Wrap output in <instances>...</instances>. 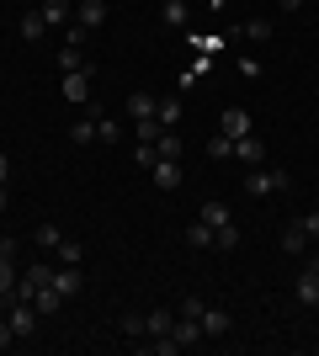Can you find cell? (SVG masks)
Returning <instances> with one entry per match:
<instances>
[{"instance_id": "6da1fadb", "label": "cell", "mask_w": 319, "mask_h": 356, "mask_svg": "<svg viewBox=\"0 0 319 356\" xmlns=\"http://www.w3.org/2000/svg\"><path fill=\"white\" fill-rule=\"evenodd\" d=\"M245 192H250V197L293 192V176H288V170H272V165H250V170H245Z\"/></svg>"}, {"instance_id": "7a4b0ae2", "label": "cell", "mask_w": 319, "mask_h": 356, "mask_svg": "<svg viewBox=\"0 0 319 356\" xmlns=\"http://www.w3.org/2000/svg\"><path fill=\"white\" fill-rule=\"evenodd\" d=\"M59 96H64L69 106H85V102H91V70H69V74L59 80Z\"/></svg>"}, {"instance_id": "3957f363", "label": "cell", "mask_w": 319, "mask_h": 356, "mask_svg": "<svg viewBox=\"0 0 319 356\" xmlns=\"http://www.w3.org/2000/svg\"><path fill=\"white\" fill-rule=\"evenodd\" d=\"M197 325H202V335H208V341H224L229 330H234V319H229V309H218V303H202Z\"/></svg>"}, {"instance_id": "277c9868", "label": "cell", "mask_w": 319, "mask_h": 356, "mask_svg": "<svg viewBox=\"0 0 319 356\" xmlns=\"http://www.w3.org/2000/svg\"><path fill=\"white\" fill-rule=\"evenodd\" d=\"M48 282H54V266H48V261H32V266L16 277V298H32L38 287H48Z\"/></svg>"}, {"instance_id": "5b68a950", "label": "cell", "mask_w": 319, "mask_h": 356, "mask_svg": "<svg viewBox=\"0 0 319 356\" xmlns=\"http://www.w3.org/2000/svg\"><path fill=\"white\" fill-rule=\"evenodd\" d=\"M293 298H298L304 309H319V266H314V255H309V266H304V277H298V287H293Z\"/></svg>"}, {"instance_id": "8992f818", "label": "cell", "mask_w": 319, "mask_h": 356, "mask_svg": "<svg viewBox=\"0 0 319 356\" xmlns=\"http://www.w3.org/2000/svg\"><path fill=\"white\" fill-rule=\"evenodd\" d=\"M250 128H256V122H250V112H245V106H224V118H218V134H229V138H245Z\"/></svg>"}, {"instance_id": "52a82bcc", "label": "cell", "mask_w": 319, "mask_h": 356, "mask_svg": "<svg viewBox=\"0 0 319 356\" xmlns=\"http://www.w3.org/2000/svg\"><path fill=\"white\" fill-rule=\"evenodd\" d=\"M234 160L250 170V165H266V144H261L256 134H245V138H234Z\"/></svg>"}, {"instance_id": "ba28073f", "label": "cell", "mask_w": 319, "mask_h": 356, "mask_svg": "<svg viewBox=\"0 0 319 356\" xmlns=\"http://www.w3.org/2000/svg\"><path fill=\"white\" fill-rule=\"evenodd\" d=\"M101 22H106V0H75V27L96 32Z\"/></svg>"}, {"instance_id": "9c48e42d", "label": "cell", "mask_w": 319, "mask_h": 356, "mask_svg": "<svg viewBox=\"0 0 319 356\" xmlns=\"http://www.w3.org/2000/svg\"><path fill=\"white\" fill-rule=\"evenodd\" d=\"M149 176H154V186H160V192H176V186H181V160H154Z\"/></svg>"}, {"instance_id": "30bf717a", "label": "cell", "mask_w": 319, "mask_h": 356, "mask_svg": "<svg viewBox=\"0 0 319 356\" xmlns=\"http://www.w3.org/2000/svg\"><path fill=\"white\" fill-rule=\"evenodd\" d=\"M154 106H160V96H154V90H128V122L154 118Z\"/></svg>"}, {"instance_id": "8fae6325", "label": "cell", "mask_w": 319, "mask_h": 356, "mask_svg": "<svg viewBox=\"0 0 319 356\" xmlns=\"http://www.w3.org/2000/svg\"><path fill=\"white\" fill-rule=\"evenodd\" d=\"M181 90H170V96H160V106H154V118H160V128H181Z\"/></svg>"}, {"instance_id": "7c38bea8", "label": "cell", "mask_w": 319, "mask_h": 356, "mask_svg": "<svg viewBox=\"0 0 319 356\" xmlns=\"http://www.w3.org/2000/svg\"><path fill=\"white\" fill-rule=\"evenodd\" d=\"M38 11H43L48 27H69V22H75V0H43Z\"/></svg>"}, {"instance_id": "4fadbf2b", "label": "cell", "mask_w": 319, "mask_h": 356, "mask_svg": "<svg viewBox=\"0 0 319 356\" xmlns=\"http://www.w3.org/2000/svg\"><path fill=\"white\" fill-rule=\"evenodd\" d=\"M170 330H176V309H165V303H160V309L144 314V335H170Z\"/></svg>"}, {"instance_id": "5bb4252c", "label": "cell", "mask_w": 319, "mask_h": 356, "mask_svg": "<svg viewBox=\"0 0 319 356\" xmlns=\"http://www.w3.org/2000/svg\"><path fill=\"white\" fill-rule=\"evenodd\" d=\"M186 43L197 48V54H208V59H218L229 48V38H218V32H186Z\"/></svg>"}, {"instance_id": "9a60e30c", "label": "cell", "mask_w": 319, "mask_h": 356, "mask_svg": "<svg viewBox=\"0 0 319 356\" xmlns=\"http://www.w3.org/2000/svg\"><path fill=\"white\" fill-rule=\"evenodd\" d=\"M170 335H176L181 351H192V346L202 341V325H197V319H186V314H176V330H170Z\"/></svg>"}, {"instance_id": "2e32d148", "label": "cell", "mask_w": 319, "mask_h": 356, "mask_svg": "<svg viewBox=\"0 0 319 356\" xmlns=\"http://www.w3.org/2000/svg\"><path fill=\"white\" fill-rule=\"evenodd\" d=\"M282 250H288V255H304L309 250V229L298 218H288V229H282Z\"/></svg>"}, {"instance_id": "e0dca14e", "label": "cell", "mask_w": 319, "mask_h": 356, "mask_svg": "<svg viewBox=\"0 0 319 356\" xmlns=\"http://www.w3.org/2000/svg\"><path fill=\"white\" fill-rule=\"evenodd\" d=\"M54 287H59V298H75L85 287L80 282V266H54Z\"/></svg>"}, {"instance_id": "ac0fdd59", "label": "cell", "mask_w": 319, "mask_h": 356, "mask_svg": "<svg viewBox=\"0 0 319 356\" xmlns=\"http://www.w3.org/2000/svg\"><path fill=\"white\" fill-rule=\"evenodd\" d=\"M234 38H250V43H266V38H272V22H266V16H250V22H240V27H234Z\"/></svg>"}, {"instance_id": "d6986e66", "label": "cell", "mask_w": 319, "mask_h": 356, "mask_svg": "<svg viewBox=\"0 0 319 356\" xmlns=\"http://www.w3.org/2000/svg\"><path fill=\"white\" fill-rule=\"evenodd\" d=\"M154 154H160V160H181V134H176V128H165V134L154 138Z\"/></svg>"}, {"instance_id": "ffe728a7", "label": "cell", "mask_w": 319, "mask_h": 356, "mask_svg": "<svg viewBox=\"0 0 319 356\" xmlns=\"http://www.w3.org/2000/svg\"><path fill=\"white\" fill-rule=\"evenodd\" d=\"M59 303H64V298H59V287H54V282L32 293V309H38V314H59Z\"/></svg>"}, {"instance_id": "44dd1931", "label": "cell", "mask_w": 319, "mask_h": 356, "mask_svg": "<svg viewBox=\"0 0 319 356\" xmlns=\"http://www.w3.org/2000/svg\"><path fill=\"white\" fill-rule=\"evenodd\" d=\"M16 27H22V38H27V43H38V38H48V22H43V11H27V16H22V22H16Z\"/></svg>"}, {"instance_id": "7402d4cb", "label": "cell", "mask_w": 319, "mask_h": 356, "mask_svg": "<svg viewBox=\"0 0 319 356\" xmlns=\"http://www.w3.org/2000/svg\"><path fill=\"white\" fill-rule=\"evenodd\" d=\"M59 70L64 74H69V70H91V64H85V48H80V43H64L59 48Z\"/></svg>"}, {"instance_id": "603a6c76", "label": "cell", "mask_w": 319, "mask_h": 356, "mask_svg": "<svg viewBox=\"0 0 319 356\" xmlns=\"http://www.w3.org/2000/svg\"><path fill=\"white\" fill-rule=\"evenodd\" d=\"M202 223H208V229H224V223H234L229 202H202Z\"/></svg>"}, {"instance_id": "cb8c5ba5", "label": "cell", "mask_w": 319, "mask_h": 356, "mask_svg": "<svg viewBox=\"0 0 319 356\" xmlns=\"http://www.w3.org/2000/svg\"><path fill=\"white\" fill-rule=\"evenodd\" d=\"M32 239H38V250H59L64 229H59V223H38V234H32Z\"/></svg>"}, {"instance_id": "d4e9b609", "label": "cell", "mask_w": 319, "mask_h": 356, "mask_svg": "<svg viewBox=\"0 0 319 356\" xmlns=\"http://www.w3.org/2000/svg\"><path fill=\"white\" fill-rule=\"evenodd\" d=\"M186 245H192V250H213V229H208V223H192V229H186Z\"/></svg>"}, {"instance_id": "484cf974", "label": "cell", "mask_w": 319, "mask_h": 356, "mask_svg": "<svg viewBox=\"0 0 319 356\" xmlns=\"http://www.w3.org/2000/svg\"><path fill=\"white\" fill-rule=\"evenodd\" d=\"M208 160H234V138H229V134H213L208 138Z\"/></svg>"}, {"instance_id": "4316f807", "label": "cell", "mask_w": 319, "mask_h": 356, "mask_svg": "<svg viewBox=\"0 0 319 356\" xmlns=\"http://www.w3.org/2000/svg\"><path fill=\"white\" fill-rule=\"evenodd\" d=\"M213 250H240V229H234V223L213 229Z\"/></svg>"}, {"instance_id": "83f0119b", "label": "cell", "mask_w": 319, "mask_h": 356, "mask_svg": "<svg viewBox=\"0 0 319 356\" xmlns=\"http://www.w3.org/2000/svg\"><path fill=\"white\" fill-rule=\"evenodd\" d=\"M69 138H75V149H85V144H96V118H80L75 128H69Z\"/></svg>"}, {"instance_id": "f1b7e54d", "label": "cell", "mask_w": 319, "mask_h": 356, "mask_svg": "<svg viewBox=\"0 0 319 356\" xmlns=\"http://www.w3.org/2000/svg\"><path fill=\"white\" fill-rule=\"evenodd\" d=\"M16 277H22V271H16V261H11V255H0V293H6V298L16 293Z\"/></svg>"}, {"instance_id": "f546056e", "label": "cell", "mask_w": 319, "mask_h": 356, "mask_svg": "<svg viewBox=\"0 0 319 356\" xmlns=\"http://www.w3.org/2000/svg\"><path fill=\"white\" fill-rule=\"evenodd\" d=\"M160 134H165V128H160V118H144V122H133V138H138V144H154Z\"/></svg>"}, {"instance_id": "4dcf8cb0", "label": "cell", "mask_w": 319, "mask_h": 356, "mask_svg": "<svg viewBox=\"0 0 319 356\" xmlns=\"http://www.w3.org/2000/svg\"><path fill=\"white\" fill-rule=\"evenodd\" d=\"M117 118H96V144H117Z\"/></svg>"}, {"instance_id": "1f68e13d", "label": "cell", "mask_w": 319, "mask_h": 356, "mask_svg": "<svg viewBox=\"0 0 319 356\" xmlns=\"http://www.w3.org/2000/svg\"><path fill=\"white\" fill-rule=\"evenodd\" d=\"M54 255H59V266H80V255H85V250H80V239H64Z\"/></svg>"}, {"instance_id": "d6a6232c", "label": "cell", "mask_w": 319, "mask_h": 356, "mask_svg": "<svg viewBox=\"0 0 319 356\" xmlns=\"http://www.w3.org/2000/svg\"><path fill=\"white\" fill-rule=\"evenodd\" d=\"M165 22L176 32H186V0H165Z\"/></svg>"}, {"instance_id": "836d02e7", "label": "cell", "mask_w": 319, "mask_h": 356, "mask_svg": "<svg viewBox=\"0 0 319 356\" xmlns=\"http://www.w3.org/2000/svg\"><path fill=\"white\" fill-rule=\"evenodd\" d=\"M122 335L138 341V335H144V314H122Z\"/></svg>"}, {"instance_id": "e575fe53", "label": "cell", "mask_w": 319, "mask_h": 356, "mask_svg": "<svg viewBox=\"0 0 319 356\" xmlns=\"http://www.w3.org/2000/svg\"><path fill=\"white\" fill-rule=\"evenodd\" d=\"M240 74H245V80H261V59H250V54H245V59H240Z\"/></svg>"}, {"instance_id": "d590c367", "label": "cell", "mask_w": 319, "mask_h": 356, "mask_svg": "<svg viewBox=\"0 0 319 356\" xmlns=\"http://www.w3.org/2000/svg\"><path fill=\"white\" fill-rule=\"evenodd\" d=\"M16 346V330H11V319H0V351H11Z\"/></svg>"}, {"instance_id": "8d00e7d4", "label": "cell", "mask_w": 319, "mask_h": 356, "mask_svg": "<svg viewBox=\"0 0 319 356\" xmlns=\"http://www.w3.org/2000/svg\"><path fill=\"white\" fill-rule=\"evenodd\" d=\"M133 154H138V165H144V170H149V165H154V160H160V154H154V144H138V149H133Z\"/></svg>"}, {"instance_id": "74e56055", "label": "cell", "mask_w": 319, "mask_h": 356, "mask_svg": "<svg viewBox=\"0 0 319 356\" xmlns=\"http://www.w3.org/2000/svg\"><path fill=\"white\" fill-rule=\"evenodd\" d=\"M176 314H186V319H197V314H202V298H181V309H176Z\"/></svg>"}, {"instance_id": "f35d334b", "label": "cell", "mask_w": 319, "mask_h": 356, "mask_svg": "<svg viewBox=\"0 0 319 356\" xmlns=\"http://www.w3.org/2000/svg\"><path fill=\"white\" fill-rule=\"evenodd\" d=\"M298 223H304V229H309V239H319V208H314V213H304V218H298Z\"/></svg>"}, {"instance_id": "ab89813d", "label": "cell", "mask_w": 319, "mask_h": 356, "mask_svg": "<svg viewBox=\"0 0 319 356\" xmlns=\"http://www.w3.org/2000/svg\"><path fill=\"white\" fill-rule=\"evenodd\" d=\"M277 6H282V11H288V16H293V11H304L309 0H277Z\"/></svg>"}, {"instance_id": "60d3db41", "label": "cell", "mask_w": 319, "mask_h": 356, "mask_svg": "<svg viewBox=\"0 0 319 356\" xmlns=\"http://www.w3.org/2000/svg\"><path fill=\"white\" fill-rule=\"evenodd\" d=\"M6 176H11V160H6V154H0V186H6Z\"/></svg>"}, {"instance_id": "b9f144b4", "label": "cell", "mask_w": 319, "mask_h": 356, "mask_svg": "<svg viewBox=\"0 0 319 356\" xmlns=\"http://www.w3.org/2000/svg\"><path fill=\"white\" fill-rule=\"evenodd\" d=\"M202 6H208V11H224V6H229V0H202Z\"/></svg>"}, {"instance_id": "7bdbcfd3", "label": "cell", "mask_w": 319, "mask_h": 356, "mask_svg": "<svg viewBox=\"0 0 319 356\" xmlns=\"http://www.w3.org/2000/svg\"><path fill=\"white\" fill-rule=\"evenodd\" d=\"M6 309H11V298H6V293H0V319H6Z\"/></svg>"}, {"instance_id": "ee69618b", "label": "cell", "mask_w": 319, "mask_h": 356, "mask_svg": "<svg viewBox=\"0 0 319 356\" xmlns=\"http://www.w3.org/2000/svg\"><path fill=\"white\" fill-rule=\"evenodd\" d=\"M314 266H319V255H314Z\"/></svg>"}, {"instance_id": "f6af8a7d", "label": "cell", "mask_w": 319, "mask_h": 356, "mask_svg": "<svg viewBox=\"0 0 319 356\" xmlns=\"http://www.w3.org/2000/svg\"><path fill=\"white\" fill-rule=\"evenodd\" d=\"M314 86H319V80H314Z\"/></svg>"}]
</instances>
